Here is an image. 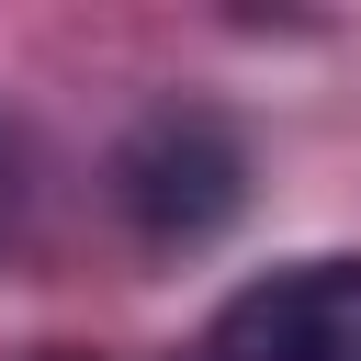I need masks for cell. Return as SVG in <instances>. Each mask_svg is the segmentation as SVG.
Instances as JSON below:
<instances>
[{"label": "cell", "mask_w": 361, "mask_h": 361, "mask_svg": "<svg viewBox=\"0 0 361 361\" xmlns=\"http://www.w3.org/2000/svg\"><path fill=\"white\" fill-rule=\"evenodd\" d=\"M113 192H124V214H135L158 248H203L214 226H237L248 158H237V135H226L214 113H147L135 147L113 158Z\"/></svg>", "instance_id": "cell-1"}, {"label": "cell", "mask_w": 361, "mask_h": 361, "mask_svg": "<svg viewBox=\"0 0 361 361\" xmlns=\"http://www.w3.org/2000/svg\"><path fill=\"white\" fill-rule=\"evenodd\" d=\"M214 361H361V259H293L214 316Z\"/></svg>", "instance_id": "cell-2"}, {"label": "cell", "mask_w": 361, "mask_h": 361, "mask_svg": "<svg viewBox=\"0 0 361 361\" xmlns=\"http://www.w3.org/2000/svg\"><path fill=\"white\" fill-rule=\"evenodd\" d=\"M45 361H79V350H45Z\"/></svg>", "instance_id": "cell-3"}]
</instances>
